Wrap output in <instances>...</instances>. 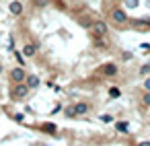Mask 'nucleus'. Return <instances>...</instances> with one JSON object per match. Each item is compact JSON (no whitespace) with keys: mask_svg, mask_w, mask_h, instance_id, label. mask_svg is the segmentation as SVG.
<instances>
[{"mask_svg":"<svg viewBox=\"0 0 150 146\" xmlns=\"http://www.w3.org/2000/svg\"><path fill=\"white\" fill-rule=\"evenodd\" d=\"M29 93H31V89H29L25 82H15L13 89H11V99H15V101H25V99L29 97Z\"/></svg>","mask_w":150,"mask_h":146,"instance_id":"nucleus-1","label":"nucleus"},{"mask_svg":"<svg viewBox=\"0 0 150 146\" xmlns=\"http://www.w3.org/2000/svg\"><path fill=\"white\" fill-rule=\"evenodd\" d=\"M91 35H93V39H97V37H107V33H109V27H107V23L105 21H93V25H91Z\"/></svg>","mask_w":150,"mask_h":146,"instance_id":"nucleus-2","label":"nucleus"},{"mask_svg":"<svg viewBox=\"0 0 150 146\" xmlns=\"http://www.w3.org/2000/svg\"><path fill=\"white\" fill-rule=\"evenodd\" d=\"M109 19H111V23L117 25V27H123V25H127V21H129V19H127V13H125L123 9H119V6L111 11V17H109Z\"/></svg>","mask_w":150,"mask_h":146,"instance_id":"nucleus-3","label":"nucleus"},{"mask_svg":"<svg viewBox=\"0 0 150 146\" xmlns=\"http://www.w3.org/2000/svg\"><path fill=\"white\" fill-rule=\"evenodd\" d=\"M8 76H11V82H13V84H15V82H25L27 72H25V68H23V66H15V68L8 72Z\"/></svg>","mask_w":150,"mask_h":146,"instance_id":"nucleus-4","label":"nucleus"},{"mask_svg":"<svg viewBox=\"0 0 150 146\" xmlns=\"http://www.w3.org/2000/svg\"><path fill=\"white\" fill-rule=\"evenodd\" d=\"M117 72H119V66L113 62H107L99 68V74H103V76H117Z\"/></svg>","mask_w":150,"mask_h":146,"instance_id":"nucleus-5","label":"nucleus"},{"mask_svg":"<svg viewBox=\"0 0 150 146\" xmlns=\"http://www.w3.org/2000/svg\"><path fill=\"white\" fill-rule=\"evenodd\" d=\"M8 11H11V15L21 17V15L25 13V6H23V2H21V0H13V2L8 4Z\"/></svg>","mask_w":150,"mask_h":146,"instance_id":"nucleus-6","label":"nucleus"},{"mask_svg":"<svg viewBox=\"0 0 150 146\" xmlns=\"http://www.w3.org/2000/svg\"><path fill=\"white\" fill-rule=\"evenodd\" d=\"M74 111H76V117L86 115V113L91 111V105H88L86 101H78V103H74Z\"/></svg>","mask_w":150,"mask_h":146,"instance_id":"nucleus-7","label":"nucleus"},{"mask_svg":"<svg viewBox=\"0 0 150 146\" xmlns=\"http://www.w3.org/2000/svg\"><path fill=\"white\" fill-rule=\"evenodd\" d=\"M37 56V45L35 43H25L23 45V58H35Z\"/></svg>","mask_w":150,"mask_h":146,"instance_id":"nucleus-8","label":"nucleus"},{"mask_svg":"<svg viewBox=\"0 0 150 146\" xmlns=\"http://www.w3.org/2000/svg\"><path fill=\"white\" fill-rule=\"evenodd\" d=\"M39 82H41V80H39V76H37V74H27V78H25V84H27L29 89H37V86H39Z\"/></svg>","mask_w":150,"mask_h":146,"instance_id":"nucleus-9","label":"nucleus"},{"mask_svg":"<svg viewBox=\"0 0 150 146\" xmlns=\"http://www.w3.org/2000/svg\"><path fill=\"white\" fill-rule=\"evenodd\" d=\"M115 130H117L119 134H129V132H127V130H129L127 121H117V123H115Z\"/></svg>","mask_w":150,"mask_h":146,"instance_id":"nucleus-10","label":"nucleus"},{"mask_svg":"<svg viewBox=\"0 0 150 146\" xmlns=\"http://www.w3.org/2000/svg\"><path fill=\"white\" fill-rule=\"evenodd\" d=\"M39 130H43V132H47V134H56V132H58V128H56L54 123H41Z\"/></svg>","mask_w":150,"mask_h":146,"instance_id":"nucleus-11","label":"nucleus"},{"mask_svg":"<svg viewBox=\"0 0 150 146\" xmlns=\"http://www.w3.org/2000/svg\"><path fill=\"white\" fill-rule=\"evenodd\" d=\"M107 45H109L107 37H97L95 39V47H107Z\"/></svg>","mask_w":150,"mask_h":146,"instance_id":"nucleus-12","label":"nucleus"},{"mask_svg":"<svg viewBox=\"0 0 150 146\" xmlns=\"http://www.w3.org/2000/svg\"><path fill=\"white\" fill-rule=\"evenodd\" d=\"M109 97L111 99H117V97H121V91L117 86H109Z\"/></svg>","mask_w":150,"mask_h":146,"instance_id":"nucleus-13","label":"nucleus"},{"mask_svg":"<svg viewBox=\"0 0 150 146\" xmlns=\"http://www.w3.org/2000/svg\"><path fill=\"white\" fill-rule=\"evenodd\" d=\"M64 115H66V117H76L74 105H68V107H64Z\"/></svg>","mask_w":150,"mask_h":146,"instance_id":"nucleus-14","label":"nucleus"},{"mask_svg":"<svg viewBox=\"0 0 150 146\" xmlns=\"http://www.w3.org/2000/svg\"><path fill=\"white\" fill-rule=\"evenodd\" d=\"M140 74H142V76H150V62L144 64V66L140 68Z\"/></svg>","mask_w":150,"mask_h":146,"instance_id":"nucleus-15","label":"nucleus"},{"mask_svg":"<svg viewBox=\"0 0 150 146\" xmlns=\"http://www.w3.org/2000/svg\"><path fill=\"white\" fill-rule=\"evenodd\" d=\"M142 103H144L146 107H150V91H144V95H142Z\"/></svg>","mask_w":150,"mask_h":146,"instance_id":"nucleus-16","label":"nucleus"},{"mask_svg":"<svg viewBox=\"0 0 150 146\" xmlns=\"http://www.w3.org/2000/svg\"><path fill=\"white\" fill-rule=\"evenodd\" d=\"M47 2H50V0H33V4H35L37 9H43V6H45Z\"/></svg>","mask_w":150,"mask_h":146,"instance_id":"nucleus-17","label":"nucleus"},{"mask_svg":"<svg viewBox=\"0 0 150 146\" xmlns=\"http://www.w3.org/2000/svg\"><path fill=\"white\" fill-rule=\"evenodd\" d=\"M144 91H150V76H144V82H142Z\"/></svg>","mask_w":150,"mask_h":146,"instance_id":"nucleus-18","label":"nucleus"},{"mask_svg":"<svg viewBox=\"0 0 150 146\" xmlns=\"http://www.w3.org/2000/svg\"><path fill=\"white\" fill-rule=\"evenodd\" d=\"M101 119H103L105 123H109V121H113V117H111V115H101Z\"/></svg>","mask_w":150,"mask_h":146,"instance_id":"nucleus-19","label":"nucleus"},{"mask_svg":"<svg viewBox=\"0 0 150 146\" xmlns=\"http://www.w3.org/2000/svg\"><path fill=\"white\" fill-rule=\"evenodd\" d=\"M15 56H17V60H19V62H21V66H23V54H19V52H17Z\"/></svg>","mask_w":150,"mask_h":146,"instance_id":"nucleus-20","label":"nucleus"},{"mask_svg":"<svg viewBox=\"0 0 150 146\" xmlns=\"http://www.w3.org/2000/svg\"><path fill=\"white\" fill-rule=\"evenodd\" d=\"M138 146H150V142H140Z\"/></svg>","mask_w":150,"mask_h":146,"instance_id":"nucleus-21","label":"nucleus"},{"mask_svg":"<svg viewBox=\"0 0 150 146\" xmlns=\"http://www.w3.org/2000/svg\"><path fill=\"white\" fill-rule=\"evenodd\" d=\"M0 72H2V66H0Z\"/></svg>","mask_w":150,"mask_h":146,"instance_id":"nucleus-22","label":"nucleus"}]
</instances>
